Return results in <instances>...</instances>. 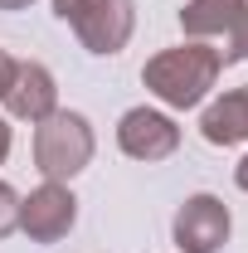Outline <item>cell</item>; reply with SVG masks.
Returning a JSON list of instances; mask_svg holds the SVG:
<instances>
[{"label":"cell","instance_id":"obj_15","mask_svg":"<svg viewBox=\"0 0 248 253\" xmlns=\"http://www.w3.org/2000/svg\"><path fill=\"white\" fill-rule=\"evenodd\" d=\"M34 0H0V10H30Z\"/></svg>","mask_w":248,"mask_h":253},{"label":"cell","instance_id":"obj_2","mask_svg":"<svg viewBox=\"0 0 248 253\" xmlns=\"http://www.w3.org/2000/svg\"><path fill=\"white\" fill-rule=\"evenodd\" d=\"M97 151V136H93V122L83 112H49L44 122H34V166L44 180H73Z\"/></svg>","mask_w":248,"mask_h":253},{"label":"cell","instance_id":"obj_1","mask_svg":"<svg viewBox=\"0 0 248 253\" xmlns=\"http://www.w3.org/2000/svg\"><path fill=\"white\" fill-rule=\"evenodd\" d=\"M219 73H224V59H219L214 44L185 39V44L161 49L156 59H146L141 83H146V93L161 97L165 107L185 112V107H200V102L209 97V88L219 83Z\"/></svg>","mask_w":248,"mask_h":253},{"label":"cell","instance_id":"obj_5","mask_svg":"<svg viewBox=\"0 0 248 253\" xmlns=\"http://www.w3.org/2000/svg\"><path fill=\"white\" fill-rule=\"evenodd\" d=\"M73 224H78V200L63 180H44L39 190H30L20 200V229L34 244H59Z\"/></svg>","mask_w":248,"mask_h":253},{"label":"cell","instance_id":"obj_9","mask_svg":"<svg viewBox=\"0 0 248 253\" xmlns=\"http://www.w3.org/2000/svg\"><path fill=\"white\" fill-rule=\"evenodd\" d=\"M200 136L209 146H239V141H248V83L219 93L200 112Z\"/></svg>","mask_w":248,"mask_h":253},{"label":"cell","instance_id":"obj_10","mask_svg":"<svg viewBox=\"0 0 248 253\" xmlns=\"http://www.w3.org/2000/svg\"><path fill=\"white\" fill-rule=\"evenodd\" d=\"M15 229H20V195H15V185L0 180V239L15 234Z\"/></svg>","mask_w":248,"mask_h":253},{"label":"cell","instance_id":"obj_8","mask_svg":"<svg viewBox=\"0 0 248 253\" xmlns=\"http://www.w3.org/2000/svg\"><path fill=\"white\" fill-rule=\"evenodd\" d=\"M244 25H248V0H185V10H180V30L190 39L214 44L219 54L239 39Z\"/></svg>","mask_w":248,"mask_h":253},{"label":"cell","instance_id":"obj_12","mask_svg":"<svg viewBox=\"0 0 248 253\" xmlns=\"http://www.w3.org/2000/svg\"><path fill=\"white\" fill-rule=\"evenodd\" d=\"M15 54H10V49H0V97H5V88H10V78H15Z\"/></svg>","mask_w":248,"mask_h":253},{"label":"cell","instance_id":"obj_6","mask_svg":"<svg viewBox=\"0 0 248 253\" xmlns=\"http://www.w3.org/2000/svg\"><path fill=\"white\" fill-rule=\"evenodd\" d=\"M117 146L131 161H146L151 166V161L175 156L180 126H175V117H165L156 107H131V112H122V122H117Z\"/></svg>","mask_w":248,"mask_h":253},{"label":"cell","instance_id":"obj_14","mask_svg":"<svg viewBox=\"0 0 248 253\" xmlns=\"http://www.w3.org/2000/svg\"><path fill=\"white\" fill-rule=\"evenodd\" d=\"M234 185H239V190H248V156L234 166Z\"/></svg>","mask_w":248,"mask_h":253},{"label":"cell","instance_id":"obj_7","mask_svg":"<svg viewBox=\"0 0 248 253\" xmlns=\"http://www.w3.org/2000/svg\"><path fill=\"white\" fill-rule=\"evenodd\" d=\"M5 112L10 117H20V122H44L49 112H59V83H54V73L44 68V63L34 59H20L15 63V78H10V88H5Z\"/></svg>","mask_w":248,"mask_h":253},{"label":"cell","instance_id":"obj_3","mask_svg":"<svg viewBox=\"0 0 248 253\" xmlns=\"http://www.w3.org/2000/svg\"><path fill=\"white\" fill-rule=\"evenodd\" d=\"M49 5L59 20H68V30L88 54H122L136 30L131 0H49Z\"/></svg>","mask_w":248,"mask_h":253},{"label":"cell","instance_id":"obj_4","mask_svg":"<svg viewBox=\"0 0 248 253\" xmlns=\"http://www.w3.org/2000/svg\"><path fill=\"white\" fill-rule=\"evenodd\" d=\"M229 205L219 200V195H190L185 205L175 210V219H170V239H175V249L180 253H219L229 244Z\"/></svg>","mask_w":248,"mask_h":253},{"label":"cell","instance_id":"obj_13","mask_svg":"<svg viewBox=\"0 0 248 253\" xmlns=\"http://www.w3.org/2000/svg\"><path fill=\"white\" fill-rule=\"evenodd\" d=\"M5 156H10V122L0 117V166H5Z\"/></svg>","mask_w":248,"mask_h":253},{"label":"cell","instance_id":"obj_11","mask_svg":"<svg viewBox=\"0 0 248 253\" xmlns=\"http://www.w3.org/2000/svg\"><path fill=\"white\" fill-rule=\"evenodd\" d=\"M219 59H224V63H248V25L239 30V39H234V44H229Z\"/></svg>","mask_w":248,"mask_h":253}]
</instances>
